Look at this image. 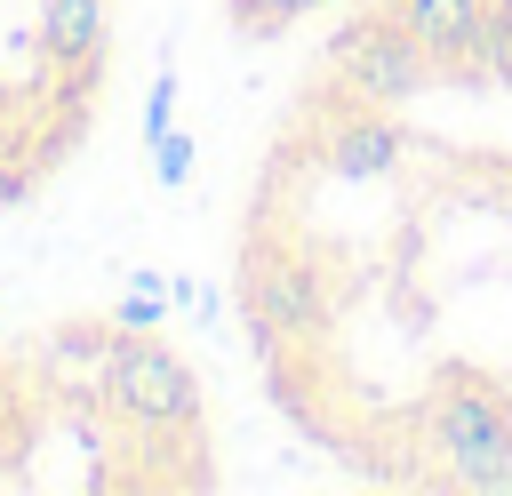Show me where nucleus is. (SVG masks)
<instances>
[{
	"instance_id": "nucleus-1",
	"label": "nucleus",
	"mask_w": 512,
	"mask_h": 496,
	"mask_svg": "<svg viewBox=\"0 0 512 496\" xmlns=\"http://www.w3.org/2000/svg\"><path fill=\"white\" fill-rule=\"evenodd\" d=\"M96 408L136 424L144 440H200V376L160 344L120 328L96 360Z\"/></svg>"
},
{
	"instance_id": "nucleus-2",
	"label": "nucleus",
	"mask_w": 512,
	"mask_h": 496,
	"mask_svg": "<svg viewBox=\"0 0 512 496\" xmlns=\"http://www.w3.org/2000/svg\"><path fill=\"white\" fill-rule=\"evenodd\" d=\"M432 480L440 488H472V496H512V400L496 384H448L432 400Z\"/></svg>"
},
{
	"instance_id": "nucleus-3",
	"label": "nucleus",
	"mask_w": 512,
	"mask_h": 496,
	"mask_svg": "<svg viewBox=\"0 0 512 496\" xmlns=\"http://www.w3.org/2000/svg\"><path fill=\"white\" fill-rule=\"evenodd\" d=\"M320 72H328V88H336V96H352V104H408L416 88H432V80H440V64H432V56H424L392 16H376V8H360V16L328 40Z\"/></svg>"
},
{
	"instance_id": "nucleus-4",
	"label": "nucleus",
	"mask_w": 512,
	"mask_h": 496,
	"mask_svg": "<svg viewBox=\"0 0 512 496\" xmlns=\"http://www.w3.org/2000/svg\"><path fill=\"white\" fill-rule=\"evenodd\" d=\"M240 296H248V320L264 336H320L328 328V288L304 256H256Z\"/></svg>"
},
{
	"instance_id": "nucleus-5",
	"label": "nucleus",
	"mask_w": 512,
	"mask_h": 496,
	"mask_svg": "<svg viewBox=\"0 0 512 496\" xmlns=\"http://www.w3.org/2000/svg\"><path fill=\"white\" fill-rule=\"evenodd\" d=\"M376 16H392L432 64H440V80H456V64H464V48H472V32H480V16H488V0H368Z\"/></svg>"
},
{
	"instance_id": "nucleus-6",
	"label": "nucleus",
	"mask_w": 512,
	"mask_h": 496,
	"mask_svg": "<svg viewBox=\"0 0 512 496\" xmlns=\"http://www.w3.org/2000/svg\"><path fill=\"white\" fill-rule=\"evenodd\" d=\"M400 120H392V104H352L344 96V112H336V128H328V168L336 176H384L392 160H400Z\"/></svg>"
},
{
	"instance_id": "nucleus-7",
	"label": "nucleus",
	"mask_w": 512,
	"mask_h": 496,
	"mask_svg": "<svg viewBox=\"0 0 512 496\" xmlns=\"http://www.w3.org/2000/svg\"><path fill=\"white\" fill-rule=\"evenodd\" d=\"M104 24L112 0H40V56L72 64V80H104Z\"/></svg>"
},
{
	"instance_id": "nucleus-8",
	"label": "nucleus",
	"mask_w": 512,
	"mask_h": 496,
	"mask_svg": "<svg viewBox=\"0 0 512 496\" xmlns=\"http://www.w3.org/2000/svg\"><path fill=\"white\" fill-rule=\"evenodd\" d=\"M32 424H40V416H32V376H24V360L0 352V464L32 440Z\"/></svg>"
},
{
	"instance_id": "nucleus-9",
	"label": "nucleus",
	"mask_w": 512,
	"mask_h": 496,
	"mask_svg": "<svg viewBox=\"0 0 512 496\" xmlns=\"http://www.w3.org/2000/svg\"><path fill=\"white\" fill-rule=\"evenodd\" d=\"M224 8H232V32L272 40V32H288L296 16H312V8H328V0H224Z\"/></svg>"
},
{
	"instance_id": "nucleus-10",
	"label": "nucleus",
	"mask_w": 512,
	"mask_h": 496,
	"mask_svg": "<svg viewBox=\"0 0 512 496\" xmlns=\"http://www.w3.org/2000/svg\"><path fill=\"white\" fill-rule=\"evenodd\" d=\"M152 168H160V184H184V168H192V136L160 128V136H152Z\"/></svg>"
},
{
	"instance_id": "nucleus-11",
	"label": "nucleus",
	"mask_w": 512,
	"mask_h": 496,
	"mask_svg": "<svg viewBox=\"0 0 512 496\" xmlns=\"http://www.w3.org/2000/svg\"><path fill=\"white\" fill-rule=\"evenodd\" d=\"M16 200H32V168L0 160V208H16Z\"/></svg>"
},
{
	"instance_id": "nucleus-12",
	"label": "nucleus",
	"mask_w": 512,
	"mask_h": 496,
	"mask_svg": "<svg viewBox=\"0 0 512 496\" xmlns=\"http://www.w3.org/2000/svg\"><path fill=\"white\" fill-rule=\"evenodd\" d=\"M168 104H176V80H160V88H152V104H144V128H152V136L168 128Z\"/></svg>"
}]
</instances>
